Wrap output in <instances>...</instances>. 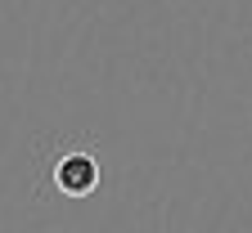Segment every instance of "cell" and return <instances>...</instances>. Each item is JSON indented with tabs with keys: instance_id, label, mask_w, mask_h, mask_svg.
Instances as JSON below:
<instances>
[{
	"instance_id": "cell-1",
	"label": "cell",
	"mask_w": 252,
	"mask_h": 233,
	"mask_svg": "<svg viewBox=\"0 0 252 233\" xmlns=\"http://www.w3.org/2000/svg\"><path fill=\"white\" fill-rule=\"evenodd\" d=\"M54 184L68 197H86V193H94V184H99V161H94L90 153H68L54 166Z\"/></svg>"
}]
</instances>
